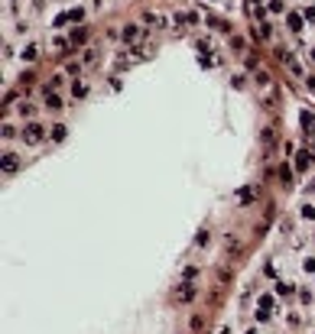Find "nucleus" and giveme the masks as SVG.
<instances>
[{
	"mask_svg": "<svg viewBox=\"0 0 315 334\" xmlns=\"http://www.w3.org/2000/svg\"><path fill=\"white\" fill-rule=\"evenodd\" d=\"M136 39V26H124V43H133Z\"/></svg>",
	"mask_w": 315,
	"mask_h": 334,
	"instance_id": "obj_2",
	"label": "nucleus"
},
{
	"mask_svg": "<svg viewBox=\"0 0 315 334\" xmlns=\"http://www.w3.org/2000/svg\"><path fill=\"white\" fill-rule=\"evenodd\" d=\"M189 298H192V285H182L179 289V302H189Z\"/></svg>",
	"mask_w": 315,
	"mask_h": 334,
	"instance_id": "obj_3",
	"label": "nucleus"
},
{
	"mask_svg": "<svg viewBox=\"0 0 315 334\" xmlns=\"http://www.w3.org/2000/svg\"><path fill=\"white\" fill-rule=\"evenodd\" d=\"M302 217H305V221H315V208H312V204H305V208H302Z\"/></svg>",
	"mask_w": 315,
	"mask_h": 334,
	"instance_id": "obj_5",
	"label": "nucleus"
},
{
	"mask_svg": "<svg viewBox=\"0 0 315 334\" xmlns=\"http://www.w3.org/2000/svg\"><path fill=\"white\" fill-rule=\"evenodd\" d=\"M36 140H43V127H26V143H36Z\"/></svg>",
	"mask_w": 315,
	"mask_h": 334,
	"instance_id": "obj_1",
	"label": "nucleus"
},
{
	"mask_svg": "<svg viewBox=\"0 0 315 334\" xmlns=\"http://www.w3.org/2000/svg\"><path fill=\"white\" fill-rule=\"evenodd\" d=\"M4 162H7L4 169H7V172H10V169H17V162H20V159H17V156H4Z\"/></svg>",
	"mask_w": 315,
	"mask_h": 334,
	"instance_id": "obj_4",
	"label": "nucleus"
},
{
	"mask_svg": "<svg viewBox=\"0 0 315 334\" xmlns=\"http://www.w3.org/2000/svg\"><path fill=\"white\" fill-rule=\"evenodd\" d=\"M289 26H292V30H302V20H299L296 13H292V17H289Z\"/></svg>",
	"mask_w": 315,
	"mask_h": 334,
	"instance_id": "obj_6",
	"label": "nucleus"
},
{
	"mask_svg": "<svg viewBox=\"0 0 315 334\" xmlns=\"http://www.w3.org/2000/svg\"><path fill=\"white\" fill-rule=\"evenodd\" d=\"M52 140H65V127H56V130H52Z\"/></svg>",
	"mask_w": 315,
	"mask_h": 334,
	"instance_id": "obj_7",
	"label": "nucleus"
}]
</instances>
